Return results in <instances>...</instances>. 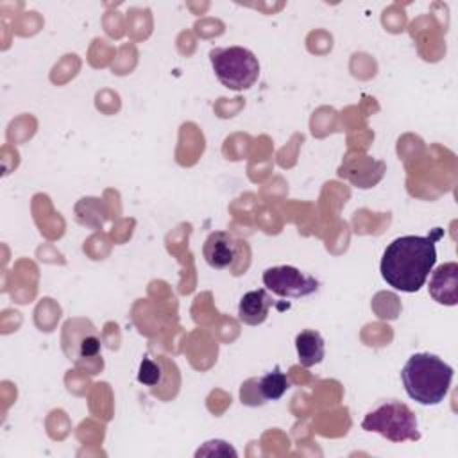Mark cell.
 Listing matches in <instances>:
<instances>
[{
	"instance_id": "6da1fadb",
	"label": "cell",
	"mask_w": 458,
	"mask_h": 458,
	"mask_svg": "<svg viewBox=\"0 0 458 458\" xmlns=\"http://www.w3.org/2000/svg\"><path fill=\"white\" fill-rule=\"evenodd\" d=\"M444 236L442 227H435L426 236H399L383 252L381 277L395 290L419 292L437 261V242Z\"/></svg>"
},
{
	"instance_id": "7a4b0ae2",
	"label": "cell",
	"mask_w": 458,
	"mask_h": 458,
	"mask_svg": "<svg viewBox=\"0 0 458 458\" xmlns=\"http://www.w3.org/2000/svg\"><path fill=\"white\" fill-rule=\"evenodd\" d=\"M406 394L424 406H435L444 401L453 381V367L429 352H415L401 370Z\"/></svg>"
},
{
	"instance_id": "3957f363",
	"label": "cell",
	"mask_w": 458,
	"mask_h": 458,
	"mask_svg": "<svg viewBox=\"0 0 458 458\" xmlns=\"http://www.w3.org/2000/svg\"><path fill=\"white\" fill-rule=\"evenodd\" d=\"M209 61L218 82L227 89H249L259 77L258 57L243 47L211 48Z\"/></svg>"
},
{
	"instance_id": "277c9868",
	"label": "cell",
	"mask_w": 458,
	"mask_h": 458,
	"mask_svg": "<svg viewBox=\"0 0 458 458\" xmlns=\"http://www.w3.org/2000/svg\"><path fill=\"white\" fill-rule=\"evenodd\" d=\"M361 428L395 444L420 438L415 413L410 406L397 401L383 403L376 410L369 411L361 420Z\"/></svg>"
},
{
	"instance_id": "5b68a950",
	"label": "cell",
	"mask_w": 458,
	"mask_h": 458,
	"mask_svg": "<svg viewBox=\"0 0 458 458\" xmlns=\"http://www.w3.org/2000/svg\"><path fill=\"white\" fill-rule=\"evenodd\" d=\"M263 284L279 297L301 299L318 290V281L295 267L279 265L263 272Z\"/></svg>"
},
{
	"instance_id": "8992f818",
	"label": "cell",
	"mask_w": 458,
	"mask_h": 458,
	"mask_svg": "<svg viewBox=\"0 0 458 458\" xmlns=\"http://www.w3.org/2000/svg\"><path fill=\"white\" fill-rule=\"evenodd\" d=\"M385 172L386 165L383 161L358 152L345 156L342 166L338 168V175L351 181L358 188H372L383 179Z\"/></svg>"
},
{
	"instance_id": "52a82bcc",
	"label": "cell",
	"mask_w": 458,
	"mask_h": 458,
	"mask_svg": "<svg viewBox=\"0 0 458 458\" xmlns=\"http://www.w3.org/2000/svg\"><path fill=\"white\" fill-rule=\"evenodd\" d=\"M429 295L444 306L458 302V265L454 261L438 265L429 277Z\"/></svg>"
},
{
	"instance_id": "ba28073f",
	"label": "cell",
	"mask_w": 458,
	"mask_h": 458,
	"mask_svg": "<svg viewBox=\"0 0 458 458\" xmlns=\"http://www.w3.org/2000/svg\"><path fill=\"white\" fill-rule=\"evenodd\" d=\"M204 259L213 268H227L236 258V242L225 231L211 233L202 247Z\"/></svg>"
},
{
	"instance_id": "9c48e42d",
	"label": "cell",
	"mask_w": 458,
	"mask_h": 458,
	"mask_svg": "<svg viewBox=\"0 0 458 458\" xmlns=\"http://www.w3.org/2000/svg\"><path fill=\"white\" fill-rule=\"evenodd\" d=\"M272 306V297L265 288L250 290L243 293L238 304V318L247 326H259L267 320L268 310Z\"/></svg>"
},
{
	"instance_id": "30bf717a",
	"label": "cell",
	"mask_w": 458,
	"mask_h": 458,
	"mask_svg": "<svg viewBox=\"0 0 458 458\" xmlns=\"http://www.w3.org/2000/svg\"><path fill=\"white\" fill-rule=\"evenodd\" d=\"M295 349L299 356V363L302 367H313L324 360L326 345L324 338L315 329H304L295 336Z\"/></svg>"
},
{
	"instance_id": "8fae6325",
	"label": "cell",
	"mask_w": 458,
	"mask_h": 458,
	"mask_svg": "<svg viewBox=\"0 0 458 458\" xmlns=\"http://www.w3.org/2000/svg\"><path fill=\"white\" fill-rule=\"evenodd\" d=\"M168 360L165 358H157V360H152L148 356H145L140 363V369H138V381L145 386H150L152 390L156 386H163L165 385V376L168 374L165 370Z\"/></svg>"
},
{
	"instance_id": "7c38bea8",
	"label": "cell",
	"mask_w": 458,
	"mask_h": 458,
	"mask_svg": "<svg viewBox=\"0 0 458 458\" xmlns=\"http://www.w3.org/2000/svg\"><path fill=\"white\" fill-rule=\"evenodd\" d=\"M259 388H261V394H263L265 401H277L290 388V379L276 365L274 370H270V372H267L265 376L259 377Z\"/></svg>"
},
{
	"instance_id": "4fadbf2b",
	"label": "cell",
	"mask_w": 458,
	"mask_h": 458,
	"mask_svg": "<svg viewBox=\"0 0 458 458\" xmlns=\"http://www.w3.org/2000/svg\"><path fill=\"white\" fill-rule=\"evenodd\" d=\"M240 401L245 406H261L265 404V397L259 388V377H249L240 386Z\"/></svg>"
},
{
	"instance_id": "5bb4252c",
	"label": "cell",
	"mask_w": 458,
	"mask_h": 458,
	"mask_svg": "<svg viewBox=\"0 0 458 458\" xmlns=\"http://www.w3.org/2000/svg\"><path fill=\"white\" fill-rule=\"evenodd\" d=\"M100 351V342L97 336H86L81 342V354L82 356H95Z\"/></svg>"
}]
</instances>
